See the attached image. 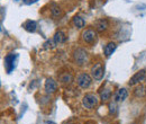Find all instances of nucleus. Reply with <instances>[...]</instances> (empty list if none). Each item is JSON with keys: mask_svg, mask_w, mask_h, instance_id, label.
I'll return each instance as SVG.
<instances>
[{"mask_svg": "<svg viewBox=\"0 0 146 124\" xmlns=\"http://www.w3.org/2000/svg\"><path fill=\"white\" fill-rule=\"evenodd\" d=\"M146 79V70H141L138 71V72H136L131 78H130V80H129V86H135V85H137V84H139V82H142V81H144Z\"/></svg>", "mask_w": 146, "mask_h": 124, "instance_id": "obj_5", "label": "nucleus"}, {"mask_svg": "<svg viewBox=\"0 0 146 124\" xmlns=\"http://www.w3.org/2000/svg\"><path fill=\"white\" fill-rule=\"evenodd\" d=\"M73 24H74L75 27H78V28H82V27H84L86 21H84L83 18H81L80 16H75V17L73 18Z\"/></svg>", "mask_w": 146, "mask_h": 124, "instance_id": "obj_15", "label": "nucleus"}, {"mask_svg": "<svg viewBox=\"0 0 146 124\" xmlns=\"http://www.w3.org/2000/svg\"><path fill=\"white\" fill-rule=\"evenodd\" d=\"M82 105L88 109H92L98 105V98L93 94H87L82 99Z\"/></svg>", "mask_w": 146, "mask_h": 124, "instance_id": "obj_1", "label": "nucleus"}, {"mask_svg": "<svg viewBox=\"0 0 146 124\" xmlns=\"http://www.w3.org/2000/svg\"><path fill=\"white\" fill-rule=\"evenodd\" d=\"M52 14H53V16H55V17L60 16V15L62 14L61 8H60L58 6H56V5H53V6H52Z\"/></svg>", "mask_w": 146, "mask_h": 124, "instance_id": "obj_18", "label": "nucleus"}, {"mask_svg": "<svg viewBox=\"0 0 146 124\" xmlns=\"http://www.w3.org/2000/svg\"><path fill=\"white\" fill-rule=\"evenodd\" d=\"M68 124H73V123H68Z\"/></svg>", "mask_w": 146, "mask_h": 124, "instance_id": "obj_24", "label": "nucleus"}, {"mask_svg": "<svg viewBox=\"0 0 146 124\" xmlns=\"http://www.w3.org/2000/svg\"><path fill=\"white\" fill-rule=\"evenodd\" d=\"M44 124H56V123H54V122H52V121H46Z\"/></svg>", "mask_w": 146, "mask_h": 124, "instance_id": "obj_22", "label": "nucleus"}, {"mask_svg": "<svg viewBox=\"0 0 146 124\" xmlns=\"http://www.w3.org/2000/svg\"><path fill=\"white\" fill-rule=\"evenodd\" d=\"M82 38H83V41H84L86 43L91 44V43L94 42V40H96V32L92 31V29H87L86 32H83Z\"/></svg>", "mask_w": 146, "mask_h": 124, "instance_id": "obj_7", "label": "nucleus"}, {"mask_svg": "<svg viewBox=\"0 0 146 124\" xmlns=\"http://www.w3.org/2000/svg\"><path fill=\"white\" fill-rule=\"evenodd\" d=\"M91 73H92V77H93L96 80H101V79L104 78V73H105L102 64H101V63L94 64L91 69Z\"/></svg>", "mask_w": 146, "mask_h": 124, "instance_id": "obj_6", "label": "nucleus"}, {"mask_svg": "<svg viewBox=\"0 0 146 124\" xmlns=\"http://www.w3.org/2000/svg\"><path fill=\"white\" fill-rule=\"evenodd\" d=\"M74 60L79 66H82L88 60V54L83 49H78L74 51Z\"/></svg>", "mask_w": 146, "mask_h": 124, "instance_id": "obj_3", "label": "nucleus"}, {"mask_svg": "<svg viewBox=\"0 0 146 124\" xmlns=\"http://www.w3.org/2000/svg\"><path fill=\"white\" fill-rule=\"evenodd\" d=\"M110 95H111V91H110L109 89H102L100 91V98H101L102 102L108 101L110 98Z\"/></svg>", "mask_w": 146, "mask_h": 124, "instance_id": "obj_16", "label": "nucleus"}, {"mask_svg": "<svg viewBox=\"0 0 146 124\" xmlns=\"http://www.w3.org/2000/svg\"><path fill=\"white\" fill-rule=\"evenodd\" d=\"M23 2H24L25 5H32V3L37 2V0H23Z\"/></svg>", "mask_w": 146, "mask_h": 124, "instance_id": "obj_20", "label": "nucleus"}, {"mask_svg": "<svg viewBox=\"0 0 146 124\" xmlns=\"http://www.w3.org/2000/svg\"><path fill=\"white\" fill-rule=\"evenodd\" d=\"M135 95L137 97H144V96H146V87H144V86L137 87V88L135 89Z\"/></svg>", "mask_w": 146, "mask_h": 124, "instance_id": "obj_17", "label": "nucleus"}, {"mask_svg": "<svg viewBox=\"0 0 146 124\" xmlns=\"http://www.w3.org/2000/svg\"><path fill=\"white\" fill-rule=\"evenodd\" d=\"M96 26H97V29H98V31L102 32V31H105V29L107 28L108 23H107L106 19H99V20L96 21Z\"/></svg>", "mask_w": 146, "mask_h": 124, "instance_id": "obj_13", "label": "nucleus"}, {"mask_svg": "<svg viewBox=\"0 0 146 124\" xmlns=\"http://www.w3.org/2000/svg\"><path fill=\"white\" fill-rule=\"evenodd\" d=\"M17 58H18V55L14 53H10L5 56V68H6V70H7L8 73H10L11 71L15 69Z\"/></svg>", "mask_w": 146, "mask_h": 124, "instance_id": "obj_2", "label": "nucleus"}, {"mask_svg": "<svg viewBox=\"0 0 146 124\" xmlns=\"http://www.w3.org/2000/svg\"><path fill=\"white\" fill-rule=\"evenodd\" d=\"M60 81L62 82V84H69V82H71L72 81V76L69 73V72H64V73H62L61 76H60Z\"/></svg>", "mask_w": 146, "mask_h": 124, "instance_id": "obj_14", "label": "nucleus"}, {"mask_svg": "<svg viewBox=\"0 0 146 124\" xmlns=\"http://www.w3.org/2000/svg\"><path fill=\"white\" fill-rule=\"evenodd\" d=\"M128 96L127 90L125 88H121L119 90H117V92L115 94V101L118 103V102H124Z\"/></svg>", "mask_w": 146, "mask_h": 124, "instance_id": "obj_8", "label": "nucleus"}, {"mask_svg": "<svg viewBox=\"0 0 146 124\" xmlns=\"http://www.w3.org/2000/svg\"><path fill=\"white\" fill-rule=\"evenodd\" d=\"M116 48H117L116 43H113V42L108 43V44L105 46V49H104V53H105V55H106V56H110L111 54L115 52Z\"/></svg>", "mask_w": 146, "mask_h": 124, "instance_id": "obj_12", "label": "nucleus"}, {"mask_svg": "<svg viewBox=\"0 0 146 124\" xmlns=\"http://www.w3.org/2000/svg\"><path fill=\"white\" fill-rule=\"evenodd\" d=\"M53 41H54L55 44H62V43H64L66 41V36H65V34L63 32L58 31V32L55 33L54 37H53Z\"/></svg>", "mask_w": 146, "mask_h": 124, "instance_id": "obj_10", "label": "nucleus"}, {"mask_svg": "<svg viewBox=\"0 0 146 124\" xmlns=\"http://www.w3.org/2000/svg\"><path fill=\"white\" fill-rule=\"evenodd\" d=\"M24 28H25L27 32H29V33H34L37 28L36 21H34V20H27V21L24 24Z\"/></svg>", "mask_w": 146, "mask_h": 124, "instance_id": "obj_11", "label": "nucleus"}, {"mask_svg": "<svg viewBox=\"0 0 146 124\" xmlns=\"http://www.w3.org/2000/svg\"><path fill=\"white\" fill-rule=\"evenodd\" d=\"M116 103H117V102L115 101L113 103H111V104H110V105H109L110 113H115V112H116Z\"/></svg>", "mask_w": 146, "mask_h": 124, "instance_id": "obj_19", "label": "nucleus"}, {"mask_svg": "<svg viewBox=\"0 0 146 124\" xmlns=\"http://www.w3.org/2000/svg\"><path fill=\"white\" fill-rule=\"evenodd\" d=\"M56 89H57V84L55 82L53 79H47L46 81H45V90L47 91V92H55L56 91Z\"/></svg>", "mask_w": 146, "mask_h": 124, "instance_id": "obj_9", "label": "nucleus"}, {"mask_svg": "<svg viewBox=\"0 0 146 124\" xmlns=\"http://www.w3.org/2000/svg\"><path fill=\"white\" fill-rule=\"evenodd\" d=\"M16 1H18V0H16Z\"/></svg>", "mask_w": 146, "mask_h": 124, "instance_id": "obj_26", "label": "nucleus"}, {"mask_svg": "<svg viewBox=\"0 0 146 124\" xmlns=\"http://www.w3.org/2000/svg\"><path fill=\"white\" fill-rule=\"evenodd\" d=\"M91 77L88 74V73H81L79 77H78V85L83 89H87L90 87L91 85Z\"/></svg>", "mask_w": 146, "mask_h": 124, "instance_id": "obj_4", "label": "nucleus"}, {"mask_svg": "<svg viewBox=\"0 0 146 124\" xmlns=\"http://www.w3.org/2000/svg\"><path fill=\"white\" fill-rule=\"evenodd\" d=\"M133 124H136V123H133Z\"/></svg>", "mask_w": 146, "mask_h": 124, "instance_id": "obj_25", "label": "nucleus"}, {"mask_svg": "<svg viewBox=\"0 0 146 124\" xmlns=\"http://www.w3.org/2000/svg\"><path fill=\"white\" fill-rule=\"evenodd\" d=\"M86 124H96L94 122H92V121H89V122H87Z\"/></svg>", "mask_w": 146, "mask_h": 124, "instance_id": "obj_23", "label": "nucleus"}, {"mask_svg": "<svg viewBox=\"0 0 146 124\" xmlns=\"http://www.w3.org/2000/svg\"><path fill=\"white\" fill-rule=\"evenodd\" d=\"M52 46H53V45H52V42H51V41H47V42L44 44V48H45V49H48V48H52Z\"/></svg>", "mask_w": 146, "mask_h": 124, "instance_id": "obj_21", "label": "nucleus"}]
</instances>
